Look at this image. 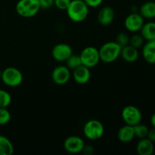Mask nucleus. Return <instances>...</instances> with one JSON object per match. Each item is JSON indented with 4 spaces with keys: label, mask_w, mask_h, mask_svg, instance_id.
Here are the masks:
<instances>
[{
    "label": "nucleus",
    "mask_w": 155,
    "mask_h": 155,
    "mask_svg": "<svg viewBox=\"0 0 155 155\" xmlns=\"http://www.w3.org/2000/svg\"><path fill=\"white\" fill-rule=\"evenodd\" d=\"M40 9L39 0H19L15 7L18 15L24 18L36 16Z\"/></svg>",
    "instance_id": "nucleus-2"
},
{
    "label": "nucleus",
    "mask_w": 155,
    "mask_h": 155,
    "mask_svg": "<svg viewBox=\"0 0 155 155\" xmlns=\"http://www.w3.org/2000/svg\"><path fill=\"white\" fill-rule=\"evenodd\" d=\"M144 38L141 34H138V33H135L133 34L131 37H130V45L132 46L135 47L136 48L139 49V48H142L144 45Z\"/></svg>",
    "instance_id": "nucleus-23"
},
{
    "label": "nucleus",
    "mask_w": 155,
    "mask_h": 155,
    "mask_svg": "<svg viewBox=\"0 0 155 155\" xmlns=\"http://www.w3.org/2000/svg\"><path fill=\"white\" fill-rule=\"evenodd\" d=\"M144 18L139 13H131L127 15L124 21V26L128 31L131 33H137L140 31L145 24Z\"/></svg>",
    "instance_id": "nucleus-8"
},
{
    "label": "nucleus",
    "mask_w": 155,
    "mask_h": 155,
    "mask_svg": "<svg viewBox=\"0 0 155 155\" xmlns=\"http://www.w3.org/2000/svg\"><path fill=\"white\" fill-rule=\"evenodd\" d=\"M82 152L86 155H92L94 153V148H92V145H84Z\"/></svg>",
    "instance_id": "nucleus-30"
},
{
    "label": "nucleus",
    "mask_w": 155,
    "mask_h": 155,
    "mask_svg": "<svg viewBox=\"0 0 155 155\" xmlns=\"http://www.w3.org/2000/svg\"><path fill=\"white\" fill-rule=\"evenodd\" d=\"M140 34L146 41L155 40V22L145 23L140 30Z\"/></svg>",
    "instance_id": "nucleus-19"
},
{
    "label": "nucleus",
    "mask_w": 155,
    "mask_h": 155,
    "mask_svg": "<svg viewBox=\"0 0 155 155\" xmlns=\"http://www.w3.org/2000/svg\"><path fill=\"white\" fill-rule=\"evenodd\" d=\"M1 77H2V71L1 70H0V80H1Z\"/></svg>",
    "instance_id": "nucleus-33"
},
{
    "label": "nucleus",
    "mask_w": 155,
    "mask_h": 155,
    "mask_svg": "<svg viewBox=\"0 0 155 155\" xmlns=\"http://www.w3.org/2000/svg\"><path fill=\"white\" fill-rule=\"evenodd\" d=\"M14 146L6 136L0 135V155H12Z\"/></svg>",
    "instance_id": "nucleus-20"
},
{
    "label": "nucleus",
    "mask_w": 155,
    "mask_h": 155,
    "mask_svg": "<svg viewBox=\"0 0 155 155\" xmlns=\"http://www.w3.org/2000/svg\"><path fill=\"white\" fill-rule=\"evenodd\" d=\"M12 118V115L7 107H0V125H6Z\"/></svg>",
    "instance_id": "nucleus-25"
},
{
    "label": "nucleus",
    "mask_w": 155,
    "mask_h": 155,
    "mask_svg": "<svg viewBox=\"0 0 155 155\" xmlns=\"http://www.w3.org/2000/svg\"><path fill=\"white\" fill-rule=\"evenodd\" d=\"M84 145L83 139L77 136H69L64 142V148L70 154H79L82 152Z\"/></svg>",
    "instance_id": "nucleus-11"
},
{
    "label": "nucleus",
    "mask_w": 155,
    "mask_h": 155,
    "mask_svg": "<svg viewBox=\"0 0 155 155\" xmlns=\"http://www.w3.org/2000/svg\"><path fill=\"white\" fill-rule=\"evenodd\" d=\"M82 64L89 68H92L96 66L100 60L99 51L98 48L93 46H88L83 48L80 54Z\"/></svg>",
    "instance_id": "nucleus-6"
},
{
    "label": "nucleus",
    "mask_w": 155,
    "mask_h": 155,
    "mask_svg": "<svg viewBox=\"0 0 155 155\" xmlns=\"http://www.w3.org/2000/svg\"><path fill=\"white\" fill-rule=\"evenodd\" d=\"M104 133V126L98 120H90L83 127V134L89 140L95 141L101 139Z\"/></svg>",
    "instance_id": "nucleus-5"
},
{
    "label": "nucleus",
    "mask_w": 155,
    "mask_h": 155,
    "mask_svg": "<svg viewBox=\"0 0 155 155\" xmlns=\"http://www.w3.org/2000/svg\"><path fill=\"white\" fill-rule=\"evenodd\" d=\"M136 151L139 155H152L154 151V142L148 138L140 139L136 145Z\"/></svg>",
    "instance_id": "nucleus-15"
},
{
    "label": "nucleus",
    "mask_w": 155,
    "mask_h": 155,
    "mask_svg": "<svg viewBox=\"0 0 155 155\" xmlns=\"http://www.w3.org/2000/svg\"><path fill=\"white\" fill-rule=\"evenodd\" d=\"M73 78L74 81L80 85H84L89 83L91 78L90 68L80 65L76 69L73 70Z\"/></svg>",
    "instance_id": "nucleus-12"
},
{
    "label": "nucleus",
    "mask_w": 155,
    "mask_h": 155,
    "mask_svg": "<svg viewBox=\"0 0 155 155\" xmlns=\"http://www.w3.org/2000/svg\"><path fill=\"white\" fill-rule=\"evenodd\" d=\"M99 51L100 60L104 63H112L119 58L120 56L121 46L116 42L110 41L103 44Z\"/></svg>",
    "instance_id": "nucleus-3"
},
{
    "label": "nucleus",
    "mask_w": 155,
    "mask_h": 155,
    "mask_svg": "<svg viewBox=\"0 0 155 155\" xmlns=\"http://www.w3.org/2000/svg\"><path fill=\"white\" fill-rule=\"evenodd\" d=\"M12 103V96L7 91L0 89V107H8Z\"/></svg>",
    "instance_id": "nucleus-24"
},
{
    "label": "nucleus",
    "mask_w": 155,
    "mask_h": 155,
    "mask_svg": "<svg viewBox=\"0 0 155 155\" xmlns=\"http://www.w3.org/2000/svg\"><path fill=\"white\" fill-rule=\"evenodd\" d=\"M121 117L126 124L133 127L140 124L142 119V112L134 105H127L124 107L122 110Z\"/></svg>",
    "instance_id": "nucleus-7"
},
{
    "label": "nucleus",
    "mask_w": 155,
    "mask_h": 155,
    "mask_svg": "<svg viewBox=\"0 0 155 155\" xmlns=\"http://www.w3.org/2000/svg\"><path fill=\"white\" fill-rule=\"evenodd\" d=\"M115 18V12L110 6H104L98 13V22L102 26H108L112 24Z\"/></svg>",
    "instance_id": "nucleus-13"
},
{
    "label": "nucleus",
    "mask_w": 155,
    "mask_h": 155,
    "mask_svg": "<svg viewBox=\"0 0 155 155\" xmlns=\"http://www.w3.org/2000/svg\"><path fill=\"white\" fill-rule=\"evenodd\" d=\"M139 13L144 19L155 18V2L149 1L143 3L139 9Z\"/></svg>",
    "instance_id": "nucleus-18"
},
{
    "label": "nucleus",
    "mask_w": 155,
    "mask_h": 155,
    "mask_svg": "<svg viewBox=\"0 0 155 155\" xmlns=\"http://www.w3.org/2000/svg\"><path fill=\"white\" fill-rule=\"evenodd\" d=\"M133 129H134L135 137L139 138V139L146 138L148 133V130H149V129L148 128V127L146 125L141 124V123L137 124V125L134 126Z\"/></svg>",
    "instance_id": "nucleus-21"
},
{
    "label": "nucleus",
    "mask_w": 155,
    "mask_h": 155,
    "mask_svg": "<svg viewBox=\"0 0 155 155\" xmlns=\"http://www.w3.org/2000/svg\"><path fill=\"white\" fill-rule=\"evenodd\" d=\"M89 8L99 7L103 2V0H83Z\"/></svg>",
    "instance_id": "nucleus-29"
},
{
    "label": "nucleus",
    "mask_w": 155,
    "mask_h": 155,
    "mask_svg": "<svg viewBox=\"0 0 155 155\" xmlns=\"http://www.w3.org/2000/svg\"><path fill=\"white\" fill-rule=\"evenodd\" d=\"M134 138L135 133L133 126L126 124L125 126L122 127L118 130L117 139L121 142L128 143V142H130L131 141H133Z\"/></svg>",
    "instance_id": "nucleus-17"
},
{
    "label": "nucleus",
    "mask_w": 155,
    "mask_h": 155,
    "mask_svg": "<svg viewBox=\"0 0 155 155\" xmlns=\"http://www.w3.org/2000/svg\"><path fill=\"white\" fill-rule=\"evenodd\" d=\"M142 56L146 62L155 64V40L147 41L142 46Z\"/></svg>",
    "instance_id": "nucleus-16"
},
{
    "label": "nucleus",
    "mask_w": 155,
    "mask_h": 155,
    "mask_svg": "<svg viewBox=\"0 0 155 155\" xmlns=\"http://www.w3.org/2000/svg\"><path fill=\"white\" fill-rule=\"evenodd\" d=\"M146 138H148L151 142H155V128H153L152 127V129L148 130V133Z\"/></svg>",
    "instance_id": "nucleus-31"
},
{
    "label": "nucleus",
    "mask_w": 155,
    "mask_h": 155,
    "mask_svg": "<svg viewBox=\"0 0 155 155\" xmlns=\"http://www.w3.org/2000/svg\"><path fill=\"white\" fill-rule=\"evenodd\" d=\"M66 12L71 21L80 23L85 21L89 15V7L83 0H71Z\"/></svg>",
    "instance_id": "nucleus-1"
},
{
    "label": "nucleus",
    "mask_w": 155,
    "mask_h": 155,
    "mask_svg": "<svg viewBox=\"0 0 155 155\" xmlns=\"http://www.w3.org/2000/svg\"><path fill=\"white\" fill-rule=\"evenodd\" d=\"M71 0H54V5L59 10L66 11L68 7L69 6Z\"/></svg>",
    "instance_id": "nucleus-27"
},
{
    "label": "nucleus",
    "mask_w": 155,
    "mask_h": 155,
    "mask_svg": "<svg viewBox=\"0 0 155 155\" xmlns=\"http://www.w3.org/2000/svg\"><path fill=\"white\" fill-rule=\"evenodd\" d=\"M139 51L137 48L132 46L130 44L121 48L120 57L123 60L129 63H133L139 58Z\"/></svg>",
    "instance_id": "nucleus-14"
},
{
    "label": "nucleus",
    "mask_w": 155,
    "mask_h": 155,
    "mask_svg": "<svg viewBox=\"0 0 155 155\" xmlns=\"http://www.w3.org/2000/svg\"><path fill=\"white\" fill-rule=\"evenodd\" d=\"M150 123H151V125L152 126L153 128H155V113L151 115V119H150Z\"/></svg>",
    "instance_id": "nucleus-32"
},
{
    "label": "nucleus",
    "mask_w": 155,
    "mask_h": 155,
    "mask_svg": "<svg viewBox=\"0 0 155 155\" xmlns=\"http://www.w3.org/2000/svg\"><path fill=\"white\" fill-rule=\"evenodd\" d=\"M66 66L69 68L70 70H74L77 68L80 67V65H82V61L81 58H80V54L77 55V54H72L69 57V58L66 61Z\"/></svg>",
    "instance_id": "nucleus-22"
},
{
    "label": "nucleus",
    "mask_w": 155,
    "mask_h": 155,
    "mask_svg": "<svg viewBox=\"0 0 155 155\" xmlns=\"http://www.w3.org/2000/svg\"><path fill=\"white\" fill-rule=\"evenodd\" d=\"M54 0H39L40 8L42 9L51 8L54 5Z\"/></svg>",
    "instance_id": "nucleus-28"
},
{
    "label": "nucleus",
    "mask_w": 155,
    "mask_h": 155,
    "mask_svg": "<svg viewBox=\"0 0 155 155\" xmlns=\"http://www.w3.org/2000/svg\"><path fill=\"white\" fill-rule=\"evenodd\" d=\"M71 70L65 65H59L54 68L51 73V79L55 84L63 86L71 79Z\"/></svg>",
    "instance_id": "nucleus-9"
},
{
    "label": "nucleus",
    "mask_w": 155,
    "mask_h": 155,
    "mask_svg": "<svg viewBox=\"0 0 155 155\" xmlns=\"http://www.w3.org/2000/svg\"><path fill=\"white\" fill-rule=\"evenodd\" d=\"M115 42L122 48V47L129 45V43H130V36L125 32H120V33L117 35Z\"/></svg>",
    "instance_id": "nucleus-26"
},
{
    "label": "nucleus",
    "mask_w": 155,
    "mask_h": 155,
    "mask_svg": "<svg viewBox=\"0 0 155 155\" xmlns=\"http://www.w3.org/2000/svg\"><path fill=\"white\" fill-rule=\"evenodd\" d=\"M154 2H155V1H154Z\"/></svg>",
    "instance_id": "nucleus-34"
},
{
    "label": "nucleus",
    "mask_w": 155,
    "mask_h": 155,
    "mask_svg": "<svg viewBox=\"0 0 155 155\" xmlns=\"http://www.w3.org/2000/svg\"><path fill=\"white\" fill-rule=\"evenodd\" d=\"M2 81L9 87H17L22 83L24 77L19 69L14 67H8L2 71Z\"/></svg>",
    "instance_id": "nucleus-4"
},
{
    "label": "nucleus",
    "mask_w": 155,
    "mask_h": 155,
    "mask_svg": "<svg viewBox=\"0 0 155 155\" xmlns=\"http://www.w3.org/2000/svg\"><path fill=\"white\" fill-rule=\"evenodd\" d=\"M72 54V47L67 43L57 44L51 50L53 58L58 62H65Z\"/></svg>",
    "instance_id": "nucleus-10"
}]
</instances>
